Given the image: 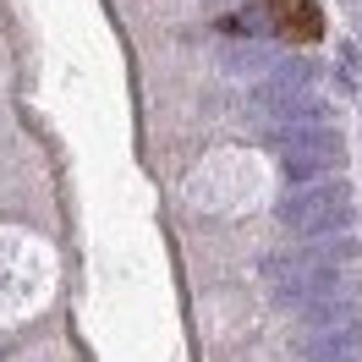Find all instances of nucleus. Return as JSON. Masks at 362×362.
I'll list each match as a JSON object with an SVG mask.
<instances>
[{
	"label": "nucleus",
	"mask_w": 362,
	"mask_h": 362,
	"mask_svg": "<svg viewBox=\"0 0 362 362\" xmlns=\"http://www.w3.org/2000/svg\"><path fill=\"white\" fill-rule=\"evenodd\" d=\"M264 280H269L274 302H286V308H308V302H318V296L346 291V286H340L335 258H329L324 247H291V252H274L269 264H264Z\"/></svg>",
	"instance_id": "f257e3e1"
},
{
	"label": "nucleus",
	"mask_w": 362,
	"mask_h": 362,
	"mask_svg": "<svg viewBox=\"0 0 362 362\" xmlns=\"http://www.w3.org/2000/svg\"><path fill=\"white\" fill-rule=\"evenodd\" d=\"M269 143L280 148V159H324V165H340V127L329 121H280L269 127Z\"/></svg>",
	"instance_id": "7ed1b4c3"
},
{
	"label": "nucleus",
	"mask_w": 362,
	"mask_h": 362,
	"mask_svg": "<svg viewBox=\"0 0 362 362\" xmlns=\"http://www.w3.org/2000/svg\"><path fill=\"white\" fill-rule=\"evenodd\" d=\"M296 351L313 357H335V351H362V318L351 324H335V329H318V335H296Z\"/></svg>",
	"instance_id": "20e7f679"
},
{
	"label": "nucleus",
	"mask_w": 362,
	"mask_h": 362,
	"mask_svg": "<svg viewBox=\"0 0 362 362\" xmlns=\"http://www.w3.org/2000/svg\"><path fill=\"white\" fill-rule=\"evenodd\" d=\"M230 71H252V77H269L280 61H274V49H264V45H230L226 55H220Z\"/></svg>",
	"instance_id": "423d86ee"
},
{
	"label": "nucleus",
	"mask_w": 362,
	"mask_h": 362,
	"mask_svg": "<svg viewBox=\"0 0 362 362\" xmlns=\"http://www.w3.org/2000/svg\"><path fill=\"white\" fill-rule=\"evenodd\" d=\"M269 17L280 33H296V39H318V6L313 0H269Z\"/></svg>",
	"instance_id": "39448f33"
},
{
	"label": "nucleus",
	"mask_w": 362,
	"mask_h": 362,
	"mask_svg": "<svg viewBox=\"0 0 362 362\" xmlns=\"http://www.w3.org/2000/svg\"><path fill=\"white\" fill-rule=\"evenodd\" d=\"M313 362H362V351H335V357H313Z\"/></svg>",
	"instance_id": "0eeeda50"
},
{
	"label": "nucleus",
	"mask_w": 362,
	"mask_h": 362,
	"mask_svg": "<svg viewBox=\"0 0 362 362\" xmlns=\"http://www.w3.org/2000/svg\"><path fill=\"white\" fill-rule=\"evenodd\" d=\"M351 187L335 176L324 181H302L286 192V204H280V220L296 230V236H335V230L351 226Z\"/></svg>",
	"instance_id": "f03ea898"
}]
</instances>
